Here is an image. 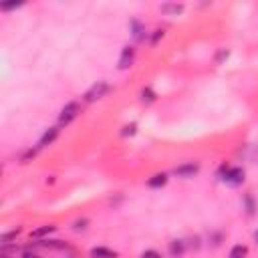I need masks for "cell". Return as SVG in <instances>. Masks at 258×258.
I'll use <instances>...</instances> for the list:
<instances>
[{
  "instance_id": "6da1fadb",
  "label": "cell",
  "mask_w": 258,
  "mask_h": 258,
  "mask_svg": "<svg viewBox=\"0 0 258 258\" xmlns=\"http://www.w3.org/2000/svg\"><path fill=\"white\" fill-rule=\"evenodd\" d=\"M218 177L226 183V185H242L244 179H246V171L242 167H232V165H220L218 169Z\"/></svg>"
},
{
  "instance_id": "7a4b0ae2",
  "label": "cell",
  "mask_w": 258,
  "mask_h": 258,
  "mask_svg": "<svg viewBox=\"0 0 258 258\" xmlns=\"http://www.w3.org/2000/svg\"><path fill=\"white\" fill-rule=\"evenodd\" d=\"M109 83H105V81H97L91 89H87L85 91V95H83V101L85 103H95V101H99V99H103L107 93H109Z\"/></svg>"
},
{
  "instance_id": "3957f363",
  "label": "cell",
  "mask_w": 258,
  "mask_h": 258,
  "mask_svg": "<svg viewBox=\"0 0 258 258\" xmlns=\"http://www.w3.org/2000/svg\"><path fill=\"white\" fill-rule=\"evenodd\" d=\"M79 113H81V105L77 103V101H71V103H67L62 109H60V113H58V127H67L71 121H75L77 117H79Z\"/></svg>"
},
{
  "instance_id": "277c9868",
  "label": "cell",
  "mask_w": 258,
  "mask_h": 258,
  "mask_svg": "<svg viewBox=\"0 0 258 258\" xmlns=\"http://www.w3.org/2000/svg\"><path fill=\"white\" fill-rule=\"evenodd\" d=\"M133 60H135V46H131V44L123 46V50L119 54V60H117V67L121 71H125V69H129L133 64Z\"/></svg>"
},
{
  "instance_id": "5b68a950",
  "label": "cell",
  "mask_w": 258,
  "mask_h": 258,
  "mask_svg": "<svg viewBox=\"0 0 258 258\" xmlns=\"http://www.w3.org/2000/svg\"><path fill=\"white\" fill-rule=\"evenodd\" d=\"M198 171H200V163H194V161H185L173 169V173L177 177H194Z\"/></svg>"
},
{
  "instance_id": "8992f818",
  "label": "cell",
  "mask_w": 258,
  "mask_h": 258,
  "mask_svg": "<svg viewBox=\"0 0 258 258\" xmlns=\"http://www.w3.org/2000/svg\"><path fill=\"white\" fill-rule=\"evenodd\" d=\"M56 137H58V127H48V129H46V131L40 135V139H38V149L52 145Z\"/></svg>"
},
{
  "instance_id": "52a82bcc",
  "label": "cell",
  "mask_w": 258,
  "mask_h": 258,
  "mask_svg": "<svg viewBox=\"0 0 258 258\" xmlns=\"http://www.w3.org/2000/svg\"><path fill=\"white\" fill-rule=\"evenodd\" d=\"M129 28H131V34L137 42H143L147 38V30H145V24H141L139 20H131L129 22Z\"/></svg>"
},
{
  "instance_id": "ba28073f",
  "label": "cell",
  "mask_w": 258,
  "mask_h": 258,
  "mask_svg": "<svg viewBox=\"0 0 258 258\" xmlns=\"http://www.w3.org/2000/svg\"><path fill=\"white\" fill-rule=\"evenodd\" d=\"M167 252H169L171 258H181L183 252H185V242L183 240H171L167 244Z\"/></svg>"
},
{
  "instance_id": "9c48e42d",
  "label": "cell",
  "mask_w": 258,
  "mask_h": 258,
  "mask_svg": "<svg viewBox=\"0 0 258 258\" xmlns=\"http://www.w3.org/2000/svg\"><path fill=\"white\" fill-rule=\"evenodd\" d=\"M89 256L91 258H117V252L107 246H95V248H91Z\"/></svg>"
},
{
  "instance_id": "30bf717a",
  "label": "cell",
  "mask_w": 258,
  "mask_h": 258,
  "mask_svg": "<svg viewBox=\"0 0 258 258\" xmlns=\"http://www.w3.org/2000/svg\"><path fill=\"white\" fill-rule=\"evenodd\" d=\"M167 183V173H155V175H151L149 179H147V185L149 187H153V189H157V187H163Z\"/></svg>"
},
{
  "instance_id": "8fae6325",
  "label": "cell",
  "mask_w": 258,
  "mask_h": 258,
  "mask_svg": "<svg viewBox=\"0 0 258 258\" xmlns=\"http://www.w3.org/2000/svg\"><path fill=\"white\" fill-rule=\"evenodd\" d=\"M246 256H248V246H244V244L232 246L230 254H228V258H246Z\"/></svg>"
},
{
  "instance_id": "7c38bea8",
  "label": "cell",
  "mask_w": 258,
  "mask_h": 258,
  "mask_svg": "<svg viewBox=\"0 0 258 258\" xmlns=\"http://www.w3.org/2000/svg\"><path fill=\"white\" fill-rule=\"evenodd\" d=\"M50 232H54V226L52 224H46V226H40L36 230L30 232V238H42V236H48Z\"/></svg>"
},
{
  "instance_id": "4fadbf2b",
  "label": "cell",
  "mask_w": 258,
  "mask_h": 258,
  "mask_svg": "<svg viewBox=\"0 0 258 258\" xmlns=\"http://www.w3.org/2000/svg\"><path fill=\"white\" fill-rule=\"evenodd\" d=\"M242 204H244V208H246V214H248V216H252V214L256 212V202H254L252 194H246V196L242 198Z\"/></svg>"
},
{
  "instance_id": "5bb4252c",
  "label": "cell",
  "mask_w": 258,
  "mask_h": 258,
  "mask_svg": "<svg viewBox=\"0 0 258 258\" xmlns=\"http://www.w3.org/2000/svg\"><path fill=\"white\" fill-rule=\"evenodd\" d=\"M159 10L163 14H179L183 10V4H161Z\"/></svg>"
},
{
  "instance_id": "9a60e30c",
  "label": "cell",
  "mask_w": 258,
  "mask_h": 258,
  "mask_svg": "<svg viewBox=\"0 0 258 258\" xmlns=\"http://www.w3.org/2000/svg\"><path fill=\"white\" fill-rule=\"evenodd\" d=\"M139 97H141V101H143V103H153L157 95H155V91H153L151 87H143V89H141V93H139Z\"/></svg>"
},
{
  "instance_id": "2e32d148",
  "label": "cell",
  "mask_w": 258,
  "mask_h": 258,
  "mask_svg": "<svg viewBox=\"0 0 258 258\" xmlns=\"http://www.w3.org/2000/svg\"><path fill=\"white\" fill-rule=\"evenodd\" d=\"M20 234V228H14V230H10V232H4L2 236H0V242H2V246H6V244H10L16 236Z\"/></svg>"
},
{
  "instance_id": "e0dca14e",
  "label": "cell",
  "mask_w": 258,
  "mask_h": 258,
  "mask_svg": "<svg viewBox=\"0 0 258 258\" xmlns=\"http://www.w3.org/2000/svg\"><path fill=\"white\" fill-rule=\"evenodd\" d=\"M141 258H163V256H161V252H157L153 248H147V250L141 252Z\"/></svg>"
},
{
  "instance_id": "ac0fdd59",
  "label": "cell",
  "mask_w": 258,
  "mask_h": 258,
  "mask_svg": "<svg viewBox=\"0 0 258 258\" xmlns=\"http://www.w3.org/2000/svg\"><path fill=\"white\" fill-rule=\"evenodd\" d=\"M135 129H137V123H129V125H125V127H123L121 135H133V133H135Z\"/></svg>"
},
{
  "instance_id": "d6986e66",
  "label": "cell",
  "mask_w": 258,
  "mask_h": 258,
  "mask_svg": "<svg viewBox=\"0 0 258 258\" xmlns=\"http://www.w3.org/2000/svg\"><path fill=\"white\" fill-rule=\"evenodd\" d=\"M87 222H89V220H85V218H83V220H77V222H75V230H85V228H87Z\"/></svg>"
},
{
  "instance_id": "ffe728a7",
  "label": "cell",
  "mask_w": 258,
  "mask_h": 258,
  "mask_svg": "<svg viewBox=\"0 0 258 258\" xmlns=\"http://www.w3.org/2000/svg\"><path fill=\"white\" fill-rule=\"evenodd\" d=\"M224 58H228V50H220L218 56H216V62H220V60H224Z\"/></svg>"
},
{
  "instance_id": "44dd1931",
  "label": "cell",
  "mask_w": 258,
  "mask_h": 258,
  "mask_svg": "<svg viewBox=\"0 0 258 258\" xmlns=\"http://www.w3.org/2000/svg\"><path fill=\"white\" fill-rule=\"evenodd\" d=\"M159 36H163V30H155V34H153V38H151V44H155V42L159 40Z\"/></svg>"
},
{
  "instance_id": "7402d4cb",
  "label": "cell",
  "mask_w": 258,
  "mask_h": 258,
  "mask_svg": "<svg viewBox=\"0 0 258 258\" xmlns=\"http://www.w3.org/2000/svg\"><path fill=\"white\" fill-rule=\"evenodd\" d=\"M20 258H40V256H38V254H34V252H24Z\"/></svg>"
},
{
  "instance_id": "603a6c76",
  "label": "cell",
  "mask_w": 258,
  "mask_h": 258,
  "mask_svg": "<svg viewBox=\"0 0 258 258\" xmlns=\"http://www.w3.org/2000/svg\"><path fill=\"white\" fill-rule=\"evenodd\" d=\"M254 240H256V244H258V232H254Z\"/></svg>"
},
{
  "instance_id": "cb8c5ba5",
  "label": "cell",
  "mask_w": 258,
  "mask_h": 258,
  "mask_svg": "<svg viewBox=\"0 0 258 258\" xmlns=\"http://www.w3.org/2000/svg\"><path fill=\"white\" fill-rule=\"evenodd\" d=\"M2 258H8V256H6V254H2Z\"/></svg>"
}]
</instances>
